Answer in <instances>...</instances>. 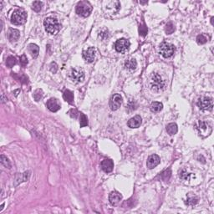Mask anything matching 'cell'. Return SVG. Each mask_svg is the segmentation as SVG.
<instances>
[{
    "label": "cell",
    "instance_id": "cell-5",
    "mask_svg": "<svg viewBox=\"0 0 214 214\" xmlns=\"http://www.w3.org/2000/svg\"><path fill=\"white\" fill-rule=\"evenodd\" d=\"M196 129L202 137H208L212 131L211 125L209 124L208 122L204 121H200L197 123Z\"/></svg>",
    "mask_w": 214,
    "mask_h": 214
},
{
    "label": "cell",
    "instance_id": "cell-31",
    "mask_svg": "<svg viewBox=\"0 0 214 214\" xmlns=\"http://www.w3.org/2000/svg\"><path fill=\"white\" fill-rule=\"evenodd\" d=\"M80 127H85L88 126V118L83 113H80Z\"/></svg>",
    "mask_w": 214,
    "mask_h": 214
},
{
    "label": "cell",
    "instance_id": "cell-25",
    "mask_svg": "<svg viewBox=\"0 0 214 214\" xmlns=\"http://www.w3.org/2000/svg\"><path fill=\"white\" fill-rule=\"evenodd\" d=\"M178 131L177 126L176 123H170L167 126V132L170 136H173V135L177 134V132Z\"/></svg>",
    "mask_w": 214,
    "mask_h": 214
},
{
    "label": "cell",
    "instance_id": "cell-24",
    "mask_svg": "<svg viewBox=\"0 0 214 214\" xmlns=\"http://www.w3.org/2000/svg\"><path fill=\"white\" fill-rule=\"evenodd\" d=\"M150 108H151V111H152V112H154V113H158V112H160L163 109V105L161 102H153V103H152V105H151V106H150Z\"/></svg>",
    "mask_w": 214,
    "mask_h": 214
},
{
    "label": "cell",
    "instance_id": "cell-10",
    "mask_svg": "<svg viewBox=\"0 0 214 214\" xmlns=\"http://www.w3.org/2000/svg\"><path fill=\"white\" fill-rule=\"evenodd\" d=\"M70 78L74 82H83L85 80V72L81 68H73L70 72Z\"/></svg>",
    "mask_w": 214,
    "mask_h": 214
},
{
    "label": "cell",
    "instance_id": "cell-7",
    "mask_svg": "<svg viewBox=\"0 0 214 214\" xmlns=\"http://www.w3.org/2000/svg\"><path fill=\"white\" fill-rule=\"evenodd\" d=\"M104 9H105V12L106 13V14H109V15L116 14L121 9V3L119 1H108V2H106Z\"/></svg>",
    "mask_w": 214,
    "mask_h": 214
},
{
    "label": "cell",
    "instance_id": "cell-20",
    "mask_svg": "<svg viewBox=\"0 0 214 214\" xmlns=\"http://www.w3.org/2000/svg\"><path fill=\"white\" fill-rule=\"evenodd\" d=\"M137 67V60L135 59H131L129 60H127V62L125 63V68L126 70H127L128 71H134Z\"/></svg>",
    "mask_w": 214,
    "mask_h": 214
},
{
    "label": "cell",
    "instance_id": "cell-21",
    "mask_svg": "<svg viewBox=\"0 0 214 214\" xmlns=\"http://www.w3.org/2000/svg\"><path fill=\"white\" fill-rule=\"evenodd\" d=\"M28 51L31 54V56L34 59H36L39 53V46L35 44H30L28 45Z\"/></svg>",
    "mask_w": 214,
    "mask_h": 214
},
{
    "label": "cell",
    "instance_id": "cell-35",
    "mask_svg": "<svg viewBox=\"0 0 214 214\" xmlns=\"http://www.w3.org/2000/svg\"><path fill=\"white\" fill-rule=\"evenodd\" d=\"M175 30V27L172 24V23H168L167 25H166L165 28V31L166 33L167 34H172L173 32Z\"/></svg>",
    "mask_w": 214,
    "mask_h": 214
},
{
    "label": "cell",
    "instance_id": "cell-32",
    "mask_svg": "<svg viewBox=\"0 0 214 214\" xmlns=\"http://www.w3.org/2000/svg\"><path fill=\"white\" fill-rule=\"evenodd\" d=\"M197 42L198 44H204L207 42V38L204 34H199L197 37Z\"/></svg>",
    "mask_w": 214,
    "mask_h": 214
},
{
    "label": "cell",
    "instance_id": "cell-6",
    "mask_svg": "<svg viewBox=\"0 0 214 214\" xmlns=\"http://www.w3.org/2000/svg\"><path fill=\"white\" fill-rule=\"evenodd\" d=\"M159 51H160L162 56L166 58V59H168V58H171L174 55L176 52V48L173 44H170V43L163 42L162 44L160 45Z\"/></svg>",
    "mask_w": 214,
    "mask_h": 214
},
{
    "label": "cell",
    "instance_id": "cell-40",
    "mask_svg": "<svg viewBox=\"0 0 214 214\" xmlns=\"http://www.w3.org/2000/svg\"><path fill=\"white\" fill-rule=\"evenodd\" d=\"M1 101H2V103H5L6 101H8L7 98L5 99V97H4V94H2V96H1Z\"/></svg>",
    "mask_w": 214,
    "mask_h": 214
},
{
    "label": "cell",
    "instance_id": "cell-2",
    "mask_svg": "<svg viewBox=\"0 0 214 214\" xmlns=\"http://www.w3.org/2000/svg\"><path fill=\"white\" fill-rule=\"evenodd\" d=\"M44 26L48 34L54 35L59 33L60 29V24L59 21L53 17H48L44 20Z\"/></svg>",
    "mask_w": 214,
    "mask_h": 214
},
{
    "label": "cell",
    "instance_id": "cell-17",
    "mask_svg": "<svg viewBox=\"0 0 214 214\" xmlns=\"http://www.w3.org/2000/svg\"><path fill=\"white\" fill-rule=\"evenodd\" d=\"M142 117L140 116H134V117H132V118L130 119L127 125H128V127H131V128H138V127L142 125Z\"/></svg>",
    "mask_w": 214,
    "mask_h": 214
},
{
    "label": "cell",
    "instance_id": "cell-37",
    "mask_svg": "<svg viewBox=\"0 0 214 214\" xmlns=\"http://www.w3.org/2000/svg\"><path fill=\"white\" fill-rule=\"evenodd\" d=\"M69 114H70V116L72 117V118H76V116H77V114L78 111H76V110H74V109H71L70 111H69Z\"/></svg>",
    "mask_w": 214,
    "mask_h": 214
},
{
    "label": "cell",
    "instance_id": "cell-41",
    "mask_svg": "<svg viewBox=\"0 0 214 214\" xmlns=\"http://www.w3.org/2000/svg\"><path fill=\"white\" fill-rule=\"evenodd\" d=\"M3 207H4V204H2V206H1V209H0V212H1V211H2V210H3Z\"/></svg>",
    "mask_w": 214,
    "mask_h": 214
},
{
    "label": "cell",
    "instance_id": "cell-14",
    "mask_svg": "<svg viewBox=\"0 0 214 214\" xmlns=\"http://www.w3.org/2000/svg\"><path fill=\"white\" fill-rule=\"evenodd\" d=\"M121 199H122L121 194L116 191L111 192L109 195V201L112 206H117L121 202Z\"/></svg>",
    "mask_w": 214,
    "mask_h": 214
},
{
    "label": "cell",
    "instance_id": "cell-1",
    "mask_svg": "<svg viewBox=\"0 0 214 214\" xmlns=\"http://www.w3.org/2000/svg\"><path fill=\"white\" fill-rule=\"evenodd\" d=\"M150 89L154 92H161L166 86L165 80L158 73H152L149 80Z\"/></svg>",
    "mask_w": 214,
    "mask_h": 214
},
{
    "label": "cell",
    "instance_id": "cell-22",
    "mask_svg": "<svg viewBox=\"0 0 214 214\" xmlns=\"http://www.w3.org/2000/svg\"><path fill=\"white\" fill-rule=\"evenodd\" d=\"M198 202V197L193 193L187 194V204L189 206H194Z\"/></svg>",
    "mask_w": 214,
    "mask_h": 214
},
{
    "label": "cell",
    "instance_id": "cell-18",
    "mask_svg": "<svg viewBox=\"0 0 214 214\" xmlns=\"http://www.w3.org/2000/svg\"><path fill=\"white\" fill-rule=\"evenodd\" d=\"M20 37V33L18 29H13V28H10L9 31L8 33V38L11 42L17 41Z\"/></svg>",
    "mask_w": 214,
    "mask_h": 214
},
{
    "label": "cell",
    "instance_id": "cell-38",
    "mask_svg": "<svg viewBox=\"0 0 214 214\" xmlns=\"http://www.w3.org/2000/svg\"><path fill=\"white\" fill-rule=\"evenodd\" d=\"M100 37H101L102 39H106L107 37H108V30L105 29V32L101 31L100 33Z\"/></svg>",
    "mask_w": 214,
    "mask_h": 214
},
{
    "label": "cell",
    "instance_id": "cell-9",
    "mask_svg": "<svg viewBox=\"0 0 214 214\" xmlns=\"http://www.w3.org/2000/svg\"><path fill=\"white\" fill-rule=\"evenodd\" d=\"M130 45H131V43H130L129 40H127V39H118L117 41L116 42L115 44V49L118 53H121V54H125L127 53L128 50H129Z\"/></svg>",
    "mask_w": 214,
    "mask_h": 214
},
{
    "label": "cell",
    "instance_id": "cell-42",
    "mask_svg": "<svg viewBox=\"0 0 214 214\" xmlns=\"http://www.w3.org/2000/svg\"><path fill=\"white\" fill-rule=\"evenodd\" d=\"M140 3H142V4H144V3H147V1H146V2H140Z\"/></svg>",
    "mask_w": 214,
    "mask_h": 214
},
{
    "label": "cell",
    "instance_id": "cell-30",
    "mask_svg": "<svg viewBox=\"0 0 214 214\" xmlns=\"http://www.w3.org/2000/svg\"><path fill=\"white\" fill-rule=\"evenodd\" d=\"M42 7H43V3L40 1H35L32 4V9L35 12H39L41 10Z\"/></svg>",
    "mask_w": 214,
    "mask_h": 214
},
{
    "label": "cell",
    "instance_id": "cell-3",
    "mask_svg": "<svg viewBox=\"0 0 214 214\" xmlns=\"http://www.w3.org/2000/svg\"><path fill=\"white\" fill-rule=\"evenodd\" d=\"M27 20V13L25 11L22 9H17L13 11V13L11 15V23L14 25H22L25 23Z\"/></svg>",
    "mask_w": 214,
    "mask_h": 214
},
{
    "label": "cell",
    "instance_id": "cell-11",
    "mask_svg": "<svg viewBox=\"0 0 214 214\" xmlns=\"http://www.w3.org/2000/svg\"><path fill=\"white\" fill-rule=\"evenodd\" d=\"M121 104H122V97L121 95L119 94H115L111 99L110 101V107H111V111H116L121 107Z\"/></svg>",
    "mask_w": 214,
    "mask_h": 214
},
{
    "label": "cell",
    "instance_id": "cell-12",
    "mask_svg": "<svg viewBox=\"0 0 214 214\" xmlns=\"http://www.w3.org/2000/svg\"><path fill=\"white\" fill-rule=\"evenodd\" d=\"M96 50L94 47H90L89 49L83 52V58L86 60L87 62L92 63L96 59Z\"/></svg>",
    "mask_w": 214,
    "mask_h": 214
},
{
    "label": "cell",
    "instance_id": "cell-33",
    "mask_svg": "<svg viewBox=\"0 0 214 214\" xmlns=\"http://www.w3.org/2000/svg\"><path fill=\"white\" fill-rule=\"evenodd\" d=\"M147 32H148V29H147V27L146 26L145 23H143V24H142V25H140V27H139L140 35L145 37L147 34Z\"/></svg>",
    "mask_w": 214,
    "mask_h": 214
},
{
    "label": "cell",
    "instance_id": "cell-13",
    "mask_svg": "<svg viewBox=\"0 0 214 214\" xmlns=\"http://www.w3.org/2000/svg\"><path fill=\"white\" fill-rule=\"evenodd\" d=\"M47 108L49 109V111H52V112H56L61 108V106L59 104V101L55 98H51L49 99V101H47L46 104Z\"/></svg>",
    "mask_w": 214,
    "mask_h": 214
},
{
    "label": "cell",
    "instance_id": "cell-4",
    "mask_svg": "<svg viewBox=\"0 0 214 214\" xmlns=\"http://www.w3.org/2000/svg\"><path fill=\"white\" fill-rule=\"evenodd\" d=\"M92 12V6L87 1H80L76 6V13L81 17H88Z\"/></svg>",
    "mask_w": 214,
    "mask_h": 214
},
{
    "label": "cell",
    "instance_id": "cell-16",
    "mask_svg": "<svg viewBox=\"0 0 214 214\" xmlns=\"http://www.w3.org/2000/svg\"><path fill=\"white\" fill-rule=\"evenodd\" d=\"M101 168H102V170L105 172H111L114 168L113 161L111 160V159H105V160H103L102 162H101Z\"/></svg>",
    "mask_w": 214,
    "mask_h": 214
},
{
    "label": "cell",
    "instance_id": "cell-29",
    "mask_svg": "<svg viewBox=\"0 0 214 214\" xmlns=\"http://www.w3.org/2000/svg\"><path fill=\"white\" fill-rule=\"evenodd\" d=\"M171 176H172V172H171L170 169H168V170H166L165 172H163L162 174H161V178H162V181H165V182H167V181H169V179L171 178Z\"/></svg>",
    "mask_w": 214,
    "mask_h": 214
},
{
    "label": "cell",
    "instance_id": "cell-34",
    "mask_svg": "<svg viewBox=\"0 0 214 214\" xmlns=\"http://www.w3.org/2000/svg\"><path fill=\"white\" fill-rule=\"evenodd\" d=\"M43 94H44L43 93V90H40V89H38V90H35L34 93V100L36 101H39L43 97Z\"/></svg>",
    "mask_w": 214,
    "mask_h": 214
},
{
    "label": "cell",
    "instance_id": "cell-15",
    "mask_svg": "<svg viewBox=\"0 0 214 214\" xmlns=\"http://www.w3.org/2000/svg\"><path fill=\"white\" fill-rule=\"evenodd\" d=\"M160 162L161 159L157 155H155V154H154V155L150 156L149 157H148V159H147V167L149 168V169H153V168L156 167L160 163Z\"/></svg>",
    "mask_w": 214,
    "mask_h": 214
},
{
    "label": "cell",
    "instance_id": "cell-28",
    "mask_svg": "<svg viewBox=\"0 0 214 214\" xmlns=\"http://www.w3.org/2000/svg\"><path fill=\"white\" fill-rule=\"evenodd\" d=\"M16 63H17V60H16L15 57L9 56L7 58V60H6V65H7L8 68L13 67V65H15Z\"/></svg>",
    "mask_w": 214,
    "mask_h": 214
},
{
    "label": "cell",
    "instance_id": "cell-27",
    "mask_svg": "<svg viewBox=\"0 0 214 214\" xmlns=\"http://www.w3.org/2000/svg\"><path fill=\"white\" fill-rule=\"evenodd\" d=\"M0 162H1V164L4 166L6 168H11L10 162L8 160V158L4 155H1V157H0Z\"/></svg>",
    "mask_w": 214,
    "mask_h": 214
},
{
    "label": "cell",
    "instance_id": "cell-19",
    "mask_svg": "<svg viewBox=\"0 0 214 214\" xmlns=\"http://www.w3.org/2000/svg\"><path fill=\"white\" fill-rule=\"evenodd\" d=\"M29 176H30V172H25L22 173L20 175H17V177L15 178V184H14V186H17L19 183L28 181Z\"/></svg>",
    "mask_w": 214,
    "mask_h": 214
},
{
    "label": "cell",
    "instance_id": "cell-39",
    "mask_svg": "<svg viewBox=\"0 0 214 214\" xmlns=\"http://www.w3.org/2000/svg\"><path fill=\"white\" fill-rule=\"evenodd\" d=\"M57 70H58V65L55 63H52L51 65H50V70L53 73H56Z\"/></svg>",
    "mask_w": 214,
    "mask_h": 214
},
{
    "label": "cell",
    "instance_id": "cell-8",
    "mask_svg": "<svg viewBox=\"0 0 214 214\" xmlns=\"http://www.w3.org/2000/svg\"><path fill=\"white\" fill-rule=\"evenodd\" d=\"M197 106L200 110L204 111H209L212 110L213 107V101L212 99L207 96H202L197 101Z\"/></svg>",
    "mask_w": 214,
    "mask_h": 214
},
{
    "label": "cell",
    "instance_id": "cell-23",
    "mask_svg": "<svg viewBox=\"0 0 214 214\" xmlns=\"http://www.w3.org/2000/svg\"><path fill=\"white\" fill-rule=\"evenodd\" d=\"M63 98H64L65 101H67L68 103L71 104V105L74 103V94L70 90H65L64 92V95H63Z\"/></svg>",
    "mask_w": 214,
    "mask_h": 214
},
{
    "label": "cell",
    "instance_id": "cell-26",
    "mask_svg": "<svg viewBox=\"0 0 214 214\" xmlns=\"http://www.w3.org/2000/svg\"><path fill=\"white\" fill-rule=\"evenodd\" d=\"M179 177L182 181H189L190 177H191V174L187 172V171H186L185 169H182L179 172Z\"/></svg>",
    "mask_w": 214,
    "mask_h": 214
},
{
    "label": "cell",
    "instance_id": "cell-36",
    "mask_svg": "<svg viewBox=\"0 0 214 214\" xmlns=\"http://www.w3.org/2000/svg\"><path fill=\"white\" fill-rule=\"evenodd\" d=\"M20 64L23 67H25L27 64H28V59H27V57L24 54L20 57Z\"/></svg>",
    "mask_w": 214,
    "mask_h": 214
}]
</instances>
